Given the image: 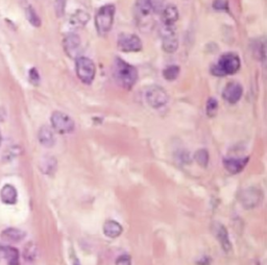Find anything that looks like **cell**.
<instances>
[{"instance_id": "cell-12", "label": "cell", "mask_w": 267, "mask_h": 265, "mask_svg": "<svg viewBox=\"0 0 267 265\" xmlns=\"http://www.w3.org/2000/svg\"><path fill=\"white\" fill-rule=\"evenodd\" d=\"M243 94V88L237 82H230L224 87L222 92V97L230 103H236L240 100Z\"/></svg>"}, {"instance_id": "cell-16", "label": "cell", "mask_w": 267, "mask_h": 265, "mask_svg": "<svg viewBox=\"0 0 267 265\" xmlns=\"http://www.w3.org/2000/svg\"><path fill=\"white\" fill-rule=\"evenodd\" d=\"M179 19V10L173 4H168L162 10V22L165 26H172Z\"/></svg>"}, {"instance_id": "cell-33", "label": "cell", "mask_w": 267, "mask_h": 265, "mask_svg": "<svg viewBox=\"0 0 267 265\" xmlns=\"http://www.w3.org/2000/svg\"><path fill=\"white\" fill-rule=\"evenodd\" d=\"M198 264L199 265H210V257H209V258H208V257H204V258H201L198 261Z\"/></svg>"}, {"instance_id": "cell-31", "label": "cell", "mask_w": 267, "mask_h": 265, "mask_svg": "<svg viewBox=\"0 0 267 265\" xmlns=\"http://www.w3.org/2000/svg\"><path fill=\"white\" fill-rule=\"evenodd\" d=\"M213 7L217 11H226L229 7L228 0H214Z\"/></svg>"}, {"instance_id": "cell-19", "label": "cell", "mask_w": 267, "mask_h": 265, "mask_svg": "<svg viewBox=\"0 0 267 265\" xmlns=\"http://www.w3.org/2000/svg\"><path fill=\"white\" fill-rule=\"evenodd\" d=\"M25 232L16 228H7L1 233V239L6 242H19L25 237Z\"/></svg>"}, {"instance_id": "cell-11", "label": "cell", "mask_w": 267, "mask_h": 265, "mask_svg": "<svg viewBox=\"0 0 267 265\" xmlns=\"http://www.w3.org/2000/svg\"><path fill=\"white\" fill-rule=\"evenodd\" d=\"M64 50L70 59L76 60L79 57L80 48H82V40L76 34H68L63 41Z\"/></svg>"}, {"instance_id": "cell-32", "label": "cell", "mask_w": 267, "mask_h": 265, "mask_svg": "<svg viewBox=\"0 0 267 265\" xmlns=\"http://www.w3.org/2000/svg\"><path fill=\"white\" fill-rule=\"evenodd\" d=\"M116 265H132V259L128 255H121L116 260Z\"/></svg>"}, {"instance_id": "cell-6", "label": "cell", "mask_w": 267, "mask_h": 265, "mask_svg": "<svg viewBox=\"0 0 267 265\" xmlns=\"http://www.w3.org/2000/svg\"><path fill=\"white\" fill-rule=\"evenodd\" d=\"M52 130L59 134H69L74 131L75 123L67 114L60 111H55L52 113L51 118Z\"/></svg>"}, {"instance_id": "cell-26", "label": "cell", "mask_w": 267, "mask_h": 265, "mask_svg": "<svg viewBox=\"0 0 267 265\" xmlns=\"http://www.w3.org/2000/svg\"><path fill=\"white\" fill-rule=\"evenodd\" d=\"M23 256H24V259H25L26 261L35 260L36 256H37V246L32 242L27 243L25 245V247H24Z\"/></svg>"}, {"instance_id": "cell-2", "label": "cell", "mask_w": 267, "mask_h": 265, "mask_svg": "<svg viewBox=\"0 0 267 265\" xmlns=\"http://www.w3.org/2000/svg\"><path fill=\"white\" fill-rule=\"evenodd\" d=\"M240 59L236 53L228 52L222 54L219 61L211 69L213 75L225 76L232 75L240 69Z\"/></svg>"}, {"instance_id": "cell-15", "label": "cell", "mask_w": 267, "mask_h": 265, "mask_svg": "<svg viewBox=\"0 0 267 265\" xmlns=\"http://www.w3.org/2000/svg\"><path fill=\"white\" fill-rule=\"evenodd\" d=\"M0 256L3 257L9 265L20 264V253L17 248L10 245H0Z\"/></svg>"}, {"instance_id": "cell-7", "label": "cell", "mask_w": 267, "mask_h": 265, "mask_svg": "<svg viewBox=\"0 0 267 265\" xmlns=\"http://www.w3.org/2000/svg\"><path fill=\"white\" fill-rule=\"evenodd\" d=\"M240 203L245 209H255L263 200V192L260 188L248 187L240 193Z\"/></svg>"}, {"instance_id": "cell-4", "label": "cell", "mask_w": 267, "mask_h": 265, "mask_svg": "<svg viewBox=\"0 0 267 265\" xmlns=\"http://www.w3.org/2000/svg\"><path fill=\"white\" fill-rule=\"evenodd\" d=\"M77 77L86 85H90L96 74V67L92 60L87 57H78L75 63Z\"/></svg>"}, {"instance_id": "cell-22", "label": "cell", "mask_w": 267, "mask_h": 265, "mask_svg": "<svg viewBox=\"0 0 267 265\" xmlns=\"http://www.w3.org/2000/svg\"><path fill=\"white\" fill-rule=\"evenodd\" d=\"M25 15H26V18H27L28 22L31 24L32 26L39 27L40 25H41V19H40L39 15L37 14V12L35 11V9L31 5L26 6Z\"/></svg>"}, {"instance_id": "cell-9", "label": "cell", "mask_w": 267, "mask_h": 265, "mask_svg": "<svg viewBox=\"0 0 267 265\" xmlns=\"http://www.w3.org/2000/svg\"><path fill=\"white\" fill-rule=\"evenodd\" d=\"M146 100L153 109H159L168 102V94L160 86H152L146 92Z\"/></svg>"}, {"instance_id": "cell-10", "label": "cell", "mask_w": 267, "mask_h": 265, "mask_svg": "<svg viewBox=\"0 0 267 265\" xmlns=\"http://www.w3.org/2000/svg\"><path fill=\"white\" fill-rule=\"evenodd\" d=\"M162 47L167 53H173L179 48V38L171 26H165L161 30Z\"/></svg>"}, {"instance_id": "cell-1", "label": "cell", "mask_w": 267, "mask_h": 265, "mask_svg": "<svg viewBox=\"0 0 267 265\" xmlns=\"http://www.w3.org/2000/svg\"><path fill=\"white\" fill-rule=\"evenodd\" d=\"M113 73L119 86L123 89L131 90L138 79V71L131 64L117 58L113 66Z\"/></svg>"}, {"instance_id": "cell-3", "label": "cell", "mask_w": 267, "mask_h": 265, "mask_svg": "<svg viewBox=\"0 0 267 265\" xmlns=\"http://www.w3.org/2000/svg\"><path fill=\"white\" fill-rule=\"evenodd\" d=\"M115 5L106 4L101 6L95 16V26L99 35H106L111 30L114 22Z\"/></svg>"}, {"instance_id": "cell-18", "label": "cell", "mask_w": 267, "mask_h": 265, "mask_svg": "<svg viewBox=\"0 0 267 265\" xmlns=\"http://www.w3.org/2000/svg\"><path fill=\"white\" fill-rule=\"evenodd\" d=\"M38 138L40 143H41L45 147H51L55 143L53 130L47 125H43L41 128H40L38 133Z\"/></svg>"}, {"instance_id": "cell-5", "label": "cell", "mask_w": 267, "mask_h": 265, "mask_svg": "<svg viewBox=\"0 0 267 265\" xmlns=\"http://www.w3.org/2000/svg\"><path fill=\"white\" fill-rule=\"evenodd\" d=\"M135 19L141 29H145L152 24V9L147 0H136L134 6Z\"/></svg>"}, {"instance_id": "cell-21", "label": "cell", "mask_w": 267, "mask_h": 265, "mask_svg": "<svg viewBox=\"0 0 267 265\" xmlns=\"http://www.w3.org/2000/svg\"><path fill=\"white\" fill-rule=\"evenodd\" d=\"M89 19H90V17H89V14L85 11H76L73 15L71 16V19H70V22L73 26L75 27H84L86 24L88 23Z\"/></svg>"}, {"instance_id": "cell-23", "label": "cell", "mask_w": 267, "mask_h": 265, "mask_svg": "<svg viewBox=\"0 0 267 265\" xmlns=\"http://www.w3.org/2000/svg\"><path fill=\"white\" fill-rule=\"evenodd\" d=\"M40 167H41V170L45 174H51L56 169V160L53 157H48L43 160V162Z\"/></svg>"}, {"instance_id": "cell-30", "label": "cell", "mask_w": 267, "mask_h": 265, "mask_svg": "<svg viewBox=\"0 0 267 265\" xmlns=\"http://www.w3.org/2000/svg\"><path fill=\"white\" fill-rule=\"evenodd\" d=\"M147 1L150 4L153 13H159L163 10L165 0H147Z\"/></svg>"}, {"instance_id": "cell-8", "label": "cell", "mask_w": 267, "mask_h": 265, "mask_svg": "<svg viewBox=\"0 0 267 265\" xmlns=\"http://www.w3.org/2000/svg\"><path fill=\"white\" fill-rule=\"evenodd\" d=\"M117 46L123 52H138L143 48L141 39L134 34H121L118 37Z\"/></svg>"}, {"instance_id": "cell-25", "label": "cell", "mask_w": 267, "mask_h": 265, "mask_svg": "<svg viewBox=\"0 0 267 265\" xmlns=\"http://www.w3.org/2000/svg\"><path fill=\"white\" fill-rule=\"evenodd\" d=\"M194 160L200 166L206 167L209 163V152L207 149H198L195 154H194Z\"/></svg>"}, {"instance_id": "cell-24", "label": "cell", "mask_w": 267, "mask_h": 265, "mask_svg": "<svg viewBox=\"0 0 267 265\" xmlns=\"http://www.w3.org/2000/svg\"><path fill=\"white\" fill-rule=\"evenodd\" d=\"M180 74V67L177 65H170L163 70V76L167 81H174Z\"/></svg>"}, {"instance_id": "cell-35", "label": "cell", "mask_w": 267, "mask_h": 265, "mask_svg": "<svg viewBox=\"0 0 267 265\" xmlns=\"http://www.w3.org/2000/svg\"><path fill=\"white\" fill-rule=\"evenodd\" d=\"M0 144H1V135H0Z\"/></svg>"}, {"instance_id": "cell-13", "label": "cell", "mask_w": 267, "mask_h": 265, "mask_svg": "<svg viewBox=\"0 0 267 265\" xmlns=\"http://www.w3.org/2000/svg\"><path fill=\"white\" fill-rule=\"evenodd\" d=\"M249 157L244 158H225L223 159V165L226 170L232 174H237L244 169L248 163Z\"/></svg>"}, {"instance_id": "cell-20", "label": "cell", "mask_w": 267, "mask_h": 265, "mask_svg": "<svg viewBox=\"0 0 267 265\" xmlns=\"http://www.w3.org/2000/svg\"><path fill=\"white\" fill-rule=\"evenodd\" d=\"M103 233L109 238H117L122 233V227L115 220H107L103 224Z\"/></svg>"}, {"instance_id": "cell-17", "label": "cell", "mask_w": 267, "mask_h": 265, "mask_svg": "<svg viewBox=\"0 0 267 265\" xmlns=\"http://www.w3.org/2000/svg\"><path fill=\"white\" fill-rule=\"evenodd\" d=\"M0 198H1L2 203L6 205H15L17 203L18 199V192L13 185L6 184L1 188L0 191Z\"/></svg>"}, {"instance_id": "cell-34", "label": "cell", "mask_w": 267, "mask_h": 265, "mask_svg": "<svg viewBox=\"0 0 267 265\" xmlns=\"http://www.w3.org/2000/svg\"><path fill=\"white\" fill-rule=\"evenodd\" d=\"M72 261H73V265H80L78 259H77V257L75 255L72 256Z\"/></svg>"}, {"instance_id": "cell-14", "label": "cell", "mask_w": 267, "mask_h": 265, "mask_svg": "<svg viewBox=\"0 0 267 265\" xmlns=\"http://www.w3.org/2000/svg\"><path fill=\"white\" fill-rule=\"evenodd\" d=\"M213 232L216 236V238L219 241L220 245L222 246L224 252H230L232 248V244L230 241V237H229V233L228 230H226L221 223L217 222L213 226Z\"/></svg>"}, {"instance_id": "cell-29", "label": "cell", "mask_w": 267, "mask_h": 265, "mask_svg": "<svg viewBox=\"0 0 267 265\" xmlns=\"http://www.w3.org/2000/svg\"><path fill=\"white\" fill-rule=\"evenodd\" d=\"M28 79L30 84H32L34 86H38L39 83H40V74H39V71L37 68H31L29 71H28Z\"/></svg>"}, {"instance_id": "cell-28", "label": "cell", "mask_w": 267, "mask_h": 265, "mask_svg": "<svg viewBox=\"0 0 267 265\" xmlns=\"http://www.w3.org/2000/svg\"><path fill=\"white\" fill-rule=\"evenodd\" d=\"M67 0H55L54 1V11L58 17H62L65 13V7H66Z\"/></svg>"}, {"instance_id": "cell-27", "label": "cell", "mask_w": 267, "mask_h": 265, "mask_svg": "<svg viewBox=\"0 0 267 265\" xmlns=\"http://www.w3.org/2000/svg\"><path fill=\"white\" fill-rule=\"evenodd\" d=\"M207 115L210 117H214L218 111V101L214 97H210L207 100V106H206Z\"/></svg>"}]
</instances>
